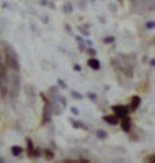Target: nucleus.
<instances>
[{"label":"nucleus","mask_w":155,"mask_h":163,"mask_svg":"<svg viewBox=\"0 0 155 163\" xmlns=\"http://www.w3.org/2000/svg\"><path fill=\"white\" fill-rule=\"evenodd\" d=\"M70 111H71V113L73 114L75 116H78V115H79V110H78L77 107H71Z\"/></svg>","instance_id":"a211bd4d"},{"label":"nucleus","mask_w":155,"mask_h":163,"mask_svg":"<svg viewBox=\"0 0 155 163\" xmlns=\"http://www.w3.org/2000/svg\"><path fill=\"white\" fill-rule=\"evenodd\" d=\"M114 41H115V37H114V36H107V37H105L103 39V42H104L105 44H112V43H114Z\"/></svg>","instance_id":"f8f14e48"},{"label":"nucleus","mask_w":155,"mask_h":163,"mask_svg":"<svg viewBox=\"0 0 155 163\" xmlns=\"http://www.w3.org/2000/svg\"><path fill=\"white\" fill-rule=\"evenodd\" d=\"M140 104H141V98H140V96H138V95L132 96V99H131V103H130L131 111H132V112H134L136 108L140 106Z\"/></svg>","instance_id":"20e7f679"},{"label":"nucleus","mask_w":155,"mask_h":163,"mask_svg":"<svg viewBox=\"0 0 155 163\" xmlns=\"http://www.w3.org/2000/svg\"><path fill=\"white\" fill-rule=\"evenodd\" d=\"M121 128L124 132H129L131 129V120L129 117H124L122 118V122H121Z\"/></svg>","instance_id":"39448f33"},{"label":"nucleus","mask_w":155,"mask_h":163,"mask_svg":"<svg viewBox=\"0 0 155 163\" xmlns=\"http://www.w3.org/2000/svg\"><path fill=\"white\" fill-rule=\"evenodd\" d=\"M81 32H82V34H84V35H86V36L90 35V33H88L87 31H85V30H81Z\"/></svg>","instance_id":"412c9836"},{"label":"nucleus","mask_w":155,"mask_h":163,"mask_svg":"<svg viewBox=\"0 0 155 163\" xmlns=\"http://www.w3.org/2000/svg\"><path fill=\"white\" fill-rule=\"evenodd\" d=\"M46 104H45V107H44V113H43V124L45 123H47V122H49L50 120V116H51V114H53V107L50 105V103L47 101V102H45Z\"/></svg>","instance_id":"7ed1b4c3"},{"label":"nucleus","mask_w":155,"mask_h":163,"mask_svg":"<svg viewBox=\"0 0 155 163\" xmlns=\"http://www.w3.org/2000/svg\"><path fill=\"white\" fill-rule=\"evenodd\" d=\"M146 29H149V30H152V29H154L155 26V23L154 21H149V22H146Z\"/></svg>","instance_id":"2eb2a0df"},{"label":"nucleus","mask_w":155,"mask_h":163,"mask_svg":"<svg viewBox=\"0 0 155 163\" xmlns=\"http://www.w3.org/2000/svg\"><path fill=\"white\" fill-rule=\"evenodd\" d=\"M86 53L90 55V56H95L97 53H96V50L93 49V48H88V49H86Z\"/></svg>","instance_id":"dca6fc26"},{"label":"nucleus","mask_w":155,"mask_h":163,"mask_svg":"<svg viewBox=\"0 0 155 163\" xmlns=\"http://www.w3.org/2000/svg\"><path fill=\"white\" fill-rule=\"evenodd\" d=\"M150 65H151V66H155V59H151V61H150Z\"/></svg>","instance_id":"4be33fe9"},{"label":"nucleus","mask_w":155,"mask_h":163,"mask_svg":"<svg viewBox=\"0 0 155 163\" xmlns=\"http://www.w3.org/2000/svg\"><path fill=\"white\" fill-rule=\"evenodd\" d=\"M146 162H155V154H151V156H149V157L146 158V160H145Z\"/></svg>","instance_id":"f3484780"},{"label":"nucleus","mask_w":155,"mask_h":163,"mask_svg":"<svg viewBox=\"0 0 155 163\" xmlns=\"http://www.w3.org/2000/svg\"><path fill=\"white\" fill-rule=\"evenodd\" d=\"M44 152H45V157H46V159L47 160H51V159H54V153L51 152L50 150H48V149H46V150H44Z\"/></svg>","instance_id":"9d476101"},{"label":"nucleus","mask_w":155,"mask_h":163,"mask_svg":"<svg viewBox=\"0 0 155 163\" xmlns=\"http://www.w3.org/2000/svg\"><path fill=\"white\" fill-rule=\"evenodd\" d=\"M7 51H6V63L7 65L11 68V69L15 70V71H19L20 70V65L18 61V56L15 54V51L9 46L6 45Z\"/></svg>","instance_id":"f257e3e1"},{"label":"nucleus","mask_w":155,"mask_h":163,"mask_svg":"<svg viewBox=\"0 0 155 163\" xmlns=\"http://www.w3.org/2000/svg\"><path fill=\"white\" fill-rule=\"evenodd\" d=\"M96 136L98 137L99 139H105L107 137V132L105 130H102V129H98L97 132H96Z\"/></svg>","instance_id":"1a4fd4ad"},{"label":"nucleus","mask_w":155,"mask_h":163,"mask_svg":"<svg viewBox=\"0 0 155 163\" xmlns=\"http://www.w3.org/2000/svg\"><path fill=\"white\" fill-rule=\"evenodd\" d=\"M11 151H12V154H13V156L18 157V156H20V154L22 153L23 149H22L21 147H19V146H13L12 148H11Z\"/></svg>","instance_id":"6e6552de"},{"label":"nucleus","mask_w":155,"mask_h":163,"mask_svg":"<svg viewBox=\"0 0 155 163\" xmlns=\"http://www.w3.org/2000/svg\"><path fill=\"white\" fill-rule=\"evenodd\" d=\"M26 142H27V150L32 151L33 149H34V146H33V141H32V139L26 138Z\"/></svg>","instance_id":"ddd939ff"},{"label":"nucleus","mask_w":155,"mask_h":163,"mask_svg":"<svg viewBox=\"0 0 155 163\" xmlns=\"http://www.w3.org/2000/svg\"><path fill=\"white\" fill-rule=\"evenodd\" d=\"M87 65H88L90 68H92L93 70H99V68H100V63H99V60L98 59H95V58L88 59Z\"/></svg>","instance_id":"423d86ee"},{"label":"nucleus","mask_w":155,"mask_h":163,"mask_svg":"<svg viewBox=\"0 0 155 163\" xmlns=\"http://www.w3.org/2000/svg\"><path fill=\"white\" fill-rule=\"evenodd\" d=\"M73 69H75V71H78V72H81L82 68H81L80 65H78V63H75V65H73Z\"/></svg>","instance_id":"aec40b11"},{"label":"nucleus","mask_w":155,"mask_h":163,"mask_svg":"<svg viewBox=\"0 0 155 163\" xmlns=\"http://www.w3.org/2000/svg\"><path fill=\"white\" fill-rule=\"evenodd\" d=\"M58 84H59V86H60L62 89H67V84H66L65 82L62 81L61 79H58Z\"/></svg>","instance_id":"6ab92c4d"},{"label":"nucleus","mask_w":155,"mask_h":163,"mask_svg":"<svg viewBox=\"0 0 155 163\" xmlns=\"http://www.w3.org/2000/svg\"><path fill=\"white\" fill-rule=\"evenodd\" d=\"M103 119L105 120L106 123H108V124H110V125H117L118 124V117L117 116H115V115H106L103 117Z\"/></svg>","instance_id":"0eeeda50"},{"label":"nucleus","mask_w":155,"mask_h":163,"mask_svg":"<svg viewBox=\"0 0 155 163\" xmlns=\"http://www.w3.org/2000/svg\"><path fill=\"white\" fill-rule=\"evenodd\" d=\"M85 43H86L87 45H90V46H92V42H91V41H86Z\"/></svg>","instance_id":"5701e85b"},{"label":"nucleus","mask_w":155,"mask_h":163,"mask_svg":"<svg viewBox=\"0 0 155 163\" xmlns=\"http://www.w3.org/2000/svg\"><path fill=\"white\" fill-rule=\"evenodd\" d=\"M112 111L115 113V116H117L118 118H124L128 115V106H124V105H115L112 106Z\"/></svg>","instance_id":"f03ea898"},{"label":"nucleus","mask_w":155,"mask_h":163,"mask_svg":"<svg viewBox=\"0 0 155 163\" xmlns=\"http://www.w3.org/2000/svg\"><path fill=\"white\" fill-rule=\"evenodd\" d=\"M71 96L77 99V100H82L83 99V95L81 93H79V92H77V91H72L71 92Z\"/></svg>","instance_id":"9b49d317"},{"label":"nucleus","mask_w":155,"mask_h":163,"mask_svg":"<svg viewBox=\"0 0 155 163\" xmlns=\"http://www.w3.org/2000/svg\"><path fill=\"white\" fill-rule=\"evenodd\" d=\"M87 98L91 101H95L97 99V95H96V93H93V92H88L87 93Z\"/></svg>","instance_id":"4468645a"}]
</instances>
